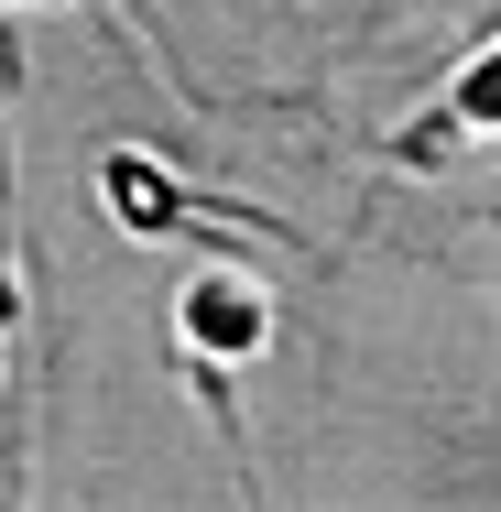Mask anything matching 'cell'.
Wrapping results in <instances>:
<instances>
[{
	"mask_svg": "<svg viewBox=\"0 0 501 512\" xmlns=\"http://www.w3.org/2000/svg\"><path fill=\"white\" fill-rule=\"evenodd\" d=\"M175 338H186V360H262L273 295L240 262H207V273H186V295H175Z\"/></svg>",
	"mask_w": 501,
	"mask_h": 512,
	"instance_id": "1",
	"label": "cell"
},
{
	"mask_svg": "<svg viewBox=\"0 0 501 512\" xmlns=\"http://www.w3.org/2000/svg\"><path fill=\"white\" fill-rule=\"evenodd\" d=\"M458 142H501V33L436 88V109L425 120H403V142H393V164H447Z\"/></svg>",
	"mask_w": 501,
	"mask_h": 512,
	"instance_id": "2",
	"label": "cell"
},
{
	"mask_svg": "<svg viewBox=\"0 0 501 512\" xmlns=\"http://www.w3.org/2000/svg\"><path fill=\"white\" fill-rule=\"evenodd\" d=\"M99 207L131 229V240H175V229H197V197H186L153 153H109V164H99Z\"/></svg>",
	"mask_w": 501,
	"mask_h": 512,
	"instance_id": "3",
	"label": "cell"
}]
</instances>
